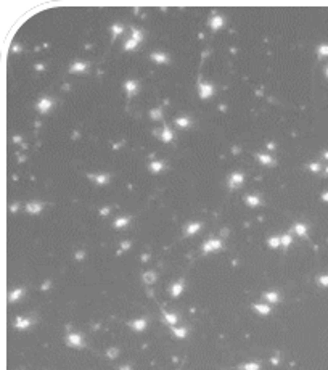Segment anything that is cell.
I'll list each match as a JSON object with an SVG mask.
<instances>
[{"label": "cell", "instance_id": "1", "mask_svg": "<svg viewBox=\"0 0 328 370\" xmlns=\"http://www.w3.org/2000/svg\"><path fill=\"white\" fill-rule=\"evenodd\" d=\"M198 92H200V97L201 98H209L211 95H212V85L211 84H204V82H201L200 84V89H198Z\"/></svg>", "mask_w": 328, "mask_h": 370}, {"label": "cell", "instance_id": "2", "mask_svg": "<svg viewBox=\"0 0 328 370\" xmlns=\"http://www.w3.org/2000/svg\"><path fill=\"white\" fill-rule=\"evenodd\" d=\"M51 105H53V103H51V100H50V98H42V100L39 101L37 108L40 110L42 113H47V111H48V110L51 108Z\"/></svg>", "mask_w": 328, "mask_h": 370}, {"label": "cell", "instance_id": "3", "mask_svg": "<svg viewBox=\"0 0 328 370\" xmlns=\"http://www.w3.org/2000/svg\"><path fill=\"white\" fill-rule=\"evenodd\" d=\"M222 245L221 242H217V240H211V242H208L204 245V251H212V249H219Z\"/></svg>", "mask_w": 328, "mask_h": 370}, {"label": "cell", "instance_id": "4", "mask_svg": "<svg viewBox=\"0 0 328 370\" xmlns=\"http://www.w3.org/2000/svg\"><path fill=\"white\" fill-rule=\"evenodd\" d=\"M241 182H243V174H240V172H236L230 177V187H236Z\"/></svg>", "mask_w": 328, "mask_h": 370}, {"label": "cell", "instance_id": "5", "mask_svg": "<svg viewBox=\"0 0 328 370\" xmlns=\"http://www.w3.org/2000/svg\"><path fill=\"white\" fill-rule=\"evenodd\" d=\"M209 24H211V28H212V29H219L224 24V18H222V16H214V18L211 19Z\"/></svg>", "mask_w": 328, "mask_h": 370}, {"label": "cell", "instance_id": "6", "mask_svg": "<svg viewBox=\"0 0 328 370\" xmlns=\"http://www.w3.org/2000/svg\"><path fill=\"white\" fill-rule=\"evenodd\" d=\"M68 341H69V345H72V346H81L82 345V339H81V336H77V335H69V336H68Z\"/></svg>", "mask_w": 328, "mask_h": 370}, {"label": "cell", "instance_id": "7", "mask_svg": "<svg viewBox=\"0 0 328 370\" xmlns=\"http://www.w3.org/2000/svg\"><path fill=\"white\" fill-rule=\"evenodd\" d=\"M182 290H183V283L182 282L175 283V285L172 286V296H179L180 293H182Z\"/></svg>", "mask_w": 328, "mask_h": 370}, {"label": "cell", "instance_id": "8", "mask_svg": "<svg viewBox=\"0 0 328 370\" xmlns=\"http://www.w3.org/2000/svg\"><path fill=\"white\" fill-rule=\"evenodd\" d=\"M87 69V63H74L71 66V71L76 72V71H85Z\"/></svg>", "mask_w": 328, "mask_h": 370}, {"label": "cell", "instance_id": "9", "mask_svg": "<svg viewBox=\"0 0 328 370\" xmlns=\"http://www.w3.org/2000/svg\"><path fill=\"white\" fill-rule=\"evenodd\" d=\"M151 58H153L156 63H166V61H167V57H166V55H163V53H153Z\"/></svg>", "mask_w": 328, "mask_h": 370}, {"label": "cell", "instance_id": "10", "mask_svg": "<svg viewBox=\"0 0 328 370\" xmlns=\"http://www.w3.org/2000/svg\"><path fill=\"white\" fill-rule=\"evenodd\" d=\"M126 89H127V93H129V95L135 93V90H137V82H133V81H129V82L126 84Z\"/></svg>", "mask_w": 328, "mask_h": 370}, {"label": "cell", "instance_id": "11", "mask_svg": "<svg viewBox=\"0 0 328 370\" xmlns=\"http://www.w3.org/2000/svg\"><path fill=\"white\" fill-rule=\"evenodd\" d=\"M163 140L164 142H171L172 140V132H171L169 127H164V131H163Z\"/></svg>", "mask_w": 328, "mask_h": 370}, {"label": "cell", "instance_id": "12", "mask_svg": "<svg viewBox=\"0 0 328 370\" xmlns=\"http://www.w3.org/2000/svg\"><path fill=\"white\" fill-rule=\"evenodd\" d=\"M246 201H248V203L251 204V206H257L259 203H261V200H259L257 196H251V195L246 196Z\"/></svg>", "mask_w": 328, "mask_h": 370}, {"label": "cell", "instance_id": "13", "mask_svg": "<svg viewBox=\"0 0 328 370\" xmlns=\"http://www.w3.org/2000/svg\"><path fill=\"white\" fill-rule=\"evenodd\" d=\"M28 325H31V322H29L28 319H18L16 320V327H18V328H24V327H28Z\"/></svg>", "mask_w": 328, "mask_h": 370}, {"label": "cell", "instance_id": "14", "mask_svg": "<svg viewBox=\"0 0 328 370\" xmlns=\"http://www.w3.org/2000/svg\"><path fill=\"white\" fill-rule=\"evenodd\" d=\"M132 39L137 42H142V32L139 31V29H132Z\"/></svg>", "mask_w": 328, "mask_h": 370}, {"label": "cell", "instance_id": "15", "mask_svg": "<svg viewBox=\"0 0 328 370\" xmlns=\"http://www.w3.org/2000/svg\"><path fill=\"white\" fill-rule=\"evenodd\" d=\"M259 160L264 163V164H272V163H274V160H272L270 156H267V154H259Z\"/></svg>", "mask_w": 328, "mask_h": 370}, {"label": "cell", "instance_id": "16", "mask_svg": "<svg viewBox=\"0 0 328 370\" xmlns=\"http://www.w3.org/2000/svg\"><path fill=\"white\" fill-rule=\"evenodd\" d=\"M42 209V204H37V203H32L28 206V211H31V213H37V211Z\"/></svg>", "mask_w": 328, "mask_h": 370}, {"label": "cell", "instance_id": "17", "mask_svg": "<svg viewBox=\"0 0 328 370\" xmlns=\"http://www.w3.org/2000/svg\"><path fill=\"white\" fill-rule=\"evenodd\" d=\"M177 124H179L180 127H188L190 126V121H188L187 118H179V119H177Z\"/></svg>", "mask_w": 328, "mask_h": 370}, {"label": "cell", "instance_id": "18", "mask_svg": "<svg viewBox=\"0 0 328 370\" xmlns=\"http://www.w3.org/2000/svg\"><path fill=\"white\" fill-rule=\"evenodd\" d=\"M145 325H146V322L145 320H139V322H133V328L135 330H142V328H145Z\"/></svg>", "mask_w": 328, "mask_h": 370}, {"label": "cell", "instance_id": "19", "mask_svg": "<svg viewBox=\"0 0 328 370\" xmlns=\"http://www.w3.org/2000/svg\"><path fill=\"white\" fill-rule=\"evenodd\" d=\"M137 44H139V42H137V40H133V39H130V40H127V44H126V50H132V48H135Z\"/></svg>", "mask_w": 328, "mask_h": 370}, {"label": "cell", "instance_id": "20", "mask_svg": "<svg viewBox=\"0 0 328 370\" xmlns=\"http://www.w3.org/2000/svg\"><path fill=\"white\" fill-rule=\"evenodd\" d=\"M200 229V224H192V225L188 227V230H187V233L188 235H192V233H195V232Z\"/></svg>", "mask_w": 328, "mask_h": 370}, {"label": "cell", "instance_id": "21", "mask_svg": "<svg viewBox=\"0 0 328 370\" xmlns=\"http://www.w3.org/2000/svg\"><path fill=\"white\" fill-rule=\"evenodd\" d=\"M243 370H259V364H246Z\"/></svg>", "mask_w": 328, "mask_h": 370}, {"label": "cell", "instance_id": "22", "mask_svg": "<svg viewBox=\"0 0 328 370\" xmlns=\"http://www.w3.org/2000/svg\"><path fill=\"white\" fill-rule=\"evenodd\" d=\"M164 316H166V319H167L169 324H175V322H177V317L174 316V314H164Z\"/></svg>", "mask_w": 328, "mask_h": 370}, {"label": "cell", "instance_id": "23", "mask_svg": "<svg viewBox=\"0 0 328 370\" xmlns=\"http://www.w3.org/2000/svg\"><path fill=\"white\" fill-rule=\"evenodd\" d=\"M256 309L259 312H262V314H269L270 312V307H267V306H256Z\"/></svg>", "mask_w": 328, "mask_h": 370}, {"label": "cell", "instance_id": "24", "mask_svg": "<svg viewBox=\"0 0 328 370\" xmlns=\"http://www.w3.org/2000/svg\"><path fill=\"white\" fill-rule=\"evenodd\" d=\"M106 180H108L106 175H97V177H95V182H98V184H105Z\"/></svg>", "mask_w": 328, "mask_h": 370}, {"label": "cell", "instance_id": "25", "mask_svg": "<svg viewBox=\"0 0 328 370\" xmlns=\"http://www.w3.org/2000/svg\"><path fill=\"white\" fill-rule=\"evenodd\" d=\"M265 298L269 299V301H277V299H278V296H277V293H267V295H265Z\"/></svg>", "mask_w": 328, "mask_h": 370}, {"label": "cell", "instance_id": "26", "mask_svg": "<svg viewBox=\"0 0 328 370\" xmlns=\"http://www.w3.org/2000/svg\"><path fill=\"white\" fill-rule=\"evenodd\" d=\"M151 169H153V171H161V169H163V163H153V164H151Z\"/></svg>", "mask_w": 328, "mask_h": 370}, {"label": "cell", "instance_id": "27", "mask_svg": "<svg viewBox=\"0 0 328 370\" xmlns=\"http://www.w3.org/2000/svg\"><path fill=\"white\" fill-rule=\"evenodd\" d=\"M318 53H320V55H328V45H322Z\"/></svg>", "mask_w": 328, "mask_h": 370}, {"label": "cell", "instance_id": "28", "mask_svg": "<svg viewBox=\"0 0 328 370\" xmlns=\"http://www.w3.org/2000/svg\"><path fill=\"white\" fill-rule=\"evenodd\" d=\"M113 31H114V36H118V34H121V31H122V28L118 26V24H114L113 26Z\"/></svg>", "mask_w": 328, "mask_h": 370}, {"label": "cell", "instance_id": "29", "mask_svg": "<svg viewBox=\"0 0 328 370\" xmlns=\"http://www.w3.org/2000/svg\"><path fill=\"white\" fill-rule=\"evenodd\" d=\"M174 332H175L177 336H185V330H182V328H175Z\"/></svg>", "mask_w": 328, "mask_h": 370}, {"label": "cell", "instance_id": "30", "mask_svg": "<svg viewBox=\"0 0 328 370\" xmlns=\"http://www.w3.org/2000/svg\"><path fill=\"white\" fill-rule=\"evenodd\" d=\"M296 232H297V233H304V227L303 225H297L296 227Z\"/></svg>", "mask_w": 328, "mask_h": 370}, {"label": "cell", "instance_id": "31", "mask_svg": "<svg viewBox=\"0 0 328 370\" xmlns=\"http://www.w3.org/2000/svg\"><path fill=\"white\" fill-rule=\"evenodd\" d=\"M145 278H146V280H150V283H153L151 280L154 278V275H153V274H148V275H145Z\"/></svg>", "mask_w": 328, "mask_h": 370}, {"label": "cell", "instance_id": "32", "mask_svg": "<svg viewBox=\"0 0 328 370\" xmlns=\"http://www.w3.org/2000/svg\"><path fill=\"white\" fill-rule=\"evenodd\" d=\"M126 222H127V219H122V221H118V222H116V225H124Z\"/></svg>", "mask_w": 328, "mask_h": 370}, {"label": "cell", "instance_id": "33", "mask_svg": "<svg viewBox=\"0 0 328 370\" xmlns=\"http://www.w3.org/2000/svg\"><path fill=\"white\" fill-rule=\"evenodd\" d=\"M310 169H314V171H318V164H312V166H310Z\"/></svg>", "mask_w": 328, "mask_h": 370}, {"label": "cell", "instance_id": "34", "mask_svg": "<svg viewBox=\"0 0 328 370\" xmlns=\"http://www.w3.org/2000/svg\"><path fill=\"white\" fill-rule=\"evenodd\" d=\"M325 156H327V158H328V153H327V154H325Z\"/></svg>", "mask_w": 328, "mask_h": 370}, {"label": "cell", "instance_id": "35", "mask_svg": "<svg viewBox=\"0 0 328 370\" xmlns=\"http://www.w3.org/2000/svg\"><path fill=\"white\" fill-rule=\"evenodd\" d=\"M327 74H328V69H327Z\"/></svg>", "mask_w": 328, "mask_h": 370}]
</instances>
